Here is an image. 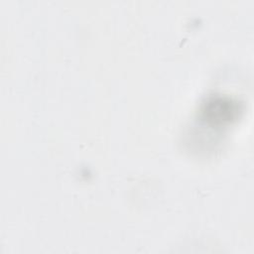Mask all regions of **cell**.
Segmentation results:
<instances>
[{
	"label": "cell",
	"mask_w": 254,
	"mask_h": 254,
	"mask_svg": "<svg viewBox=\"0 0 254 254\" xmlns=\"http://www.w3.org/2000/svg\"><path fill=\"white\" fill-rule=\"evenodd\" d=\"M235 112L234 105L231 100H226L224 98H212L210 99L206 106L204 113L209 120L215 123H222L224 121H229Z\"/></svg>",
	"instance_id": "6da1fadb"
}]
</instances>
